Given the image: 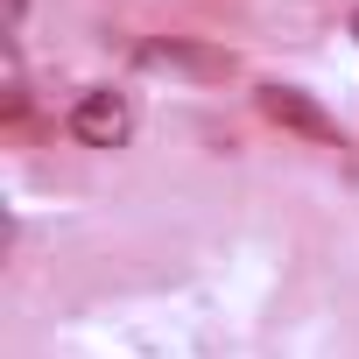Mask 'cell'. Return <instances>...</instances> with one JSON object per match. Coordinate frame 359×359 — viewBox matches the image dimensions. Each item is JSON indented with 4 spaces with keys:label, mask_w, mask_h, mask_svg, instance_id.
<instances>
[{
    "label": "cell",
    "mask_w": 359,
    "mask_h": 359,
    "mask_svg": "<svg viewBox=\"0 0 359 359\" xmlns=\"http://www.w3.org/2000/svg\"><path fill=\"white\" fill-rule=\"evenodd\" d=\"M127 134H134V99H127V92H113V85L78 92V106H71V141H85V148H127Z\"/></svg>",
    "instance_id": "cell-1"
},
{
    "label": "cell",
    "mask_w": 359,
    "mask_h": 359,
    "mask_svg": "<svg viewBox=\"0 0 359 359\" xmlns=\"http://www.w3.org/2000/svg\"><path fill=\"white\" fill-rule=\"evenodd\" d=\"M261 113H268L275 127H289V134L317 141V148H338V120H331L303 85H261Z\"/></svg>",
    "instance_id": "cell-2"
},
{
    "label": "cell",
    "mask_w": 359,
    "mask_h": 359,
    "mask_svg": "<svg viewBox=\"0 0 359 359\" xmlns=\"http://www.w3.org/2000/svg\"><path fill=\"white\" fill-rule=\"evenodd\" d=\"M141 64H148V71H184V78H205V85L233 78V57H226V50H205V43H191V36H155V43H141Z\"/></svg>",
    "instance_id": "cell-3"
},
{
    "label": "cell",
    "mask_w": 359,
    "mask_h": 359,
    "mask_svg": "<svg viewBox=\"0 0 359 359\" xmlns=\"http://www.w3.org/2000/svg\"><path fill=\"white\" fill-rule=\"evenodd\" d=\"M22 15H29V0H8V36L22 29Z\"/></svg>",
    "instance_id": "cell-4"
},
{
    "label": "cell",
    "mask_w": 359,
    "mask_h": 359,
    "mask_svg": "<svg viewBox=\"0 0 359 359\" xmlns=\"http://www.w3.org/2000/svg\"><path fill=\"white\" fill-rule=\"evenodd\" d=\"M352 36H359V15H352Z\"/></svg>",
    "instance_id": "cell-5"
}]
</instances>
